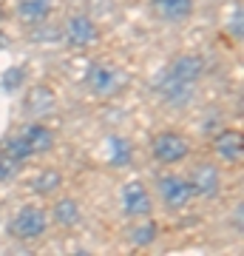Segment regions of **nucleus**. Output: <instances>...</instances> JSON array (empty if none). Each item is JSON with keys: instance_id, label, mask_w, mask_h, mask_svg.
<instances>
[{"instance_id": "obj_1", "label": "nucleus", "mask_w": 244, "mask_h": 256, "mask_svg": "<svg viewBox=\"0 0 244 256\" xmlns=\"http://www.w3.org/2000/svg\"><path fill=\"white\" fill-rule=\"evenodd\" d=\"M45 230H48V216L37 205H23L9 222V234L14 239H20V242H34V239L43 236Z\"/></svg>"}, {"instance_id": "obj_2", "label": "nucleus", "mask_w": 244, "mask_h": 256, "mask_svg": "<svg viewBox=\"0 0 244 256\" xmlns=\"http://www.w3.org/2000/svg\"><path fill=\"white\" fill-rule=\"evenodd\" d=\"M154 88L168 106H173V108H188L190 102L196 100V88H199V86H196V82L176 80V77H171V74L162 68L159 77L154 80Z\"/></svg>"}, {"instance_id": "obj_3", "label": "nucleus", "mask_w": 244, "mask_h": 256, "mask_svg": "<svg viewBox=\"0 0 244 256\" xmlns=\"http://www.w3.org/2000/svg\"><path fill=\"white\" fill-rule=\"evenodd\" d=\"M128 82V74L122 68H114V66H102V63H94L88 66L85 72V86L97 97H114V94Z\"/></svg>"}, {"instance_id": "obj_4", "label": "nucleus", "mask_w": 244, "mask_h": 256, "mask_svg": "<svg viewBox=\"0 0 244 256\" xmlns=\"http://www.w3.org/2000/svg\"><path fill=\"white\" fill-rule=\"evenodd\" d=\"M151 154H154L156 162L176 165L190 154V142H188L185 134H179V131H162V134H156V137L151 140Z\"/></svg>"}, {"instance_id": "obj_5", "label": "nucleus", "mask_w": 244, "mask_h": 256, "mask_svg": "<svg viewBox=\"0 0 244 256\" xmlns=\"http://www.w3.org/2000/svg\"><path fill=\"white\" fill-rule=\"evenodd\" d=\"M156 194L168 210H182L188 208L190 200H193V188L185 176H176V174H165L156 180Z\"/></svg>"}, {"instance_id": "obj_6", "label": "nucleus", "mask_w": 244, "mask_h": 256, "mask_svg": "<svg viewBox=\"0 0 244 256\" xmlns=\"http://www.w3.org/2000/svg\"><path fill=\"white\" fill-rule=\"evenodd\" d=\"M60 32H63V40L71 48H88L100 40V28L88 14H68Z\"/></svg>"}, {"instance_id": "obj_7", "label": "nucleus", "mask_w": 244, "mask_h": 256, "mask_svg": "<svg viewBox=\"0 0 244 256\" xmlns=\"http://www.w3.org/2000/svg\"><path fill=\"white\" fill-rule=\"evenodd\" d=\"M190 188H193V196H202V200H216L219 191H222V171H219L216 162H196L193 171L188 176Z\"/></svg>"}, {"instance_id": "obj_8", "label": "nucleus", "mask_w": 244, "mask_h": 256, "mask_svg": "<svg viewBox=\"0 0 244 256\" xmlns=\"http://www.w3.org/2000/svg\"><path fill=\"white\" fill-rule=\"evenodd\" d=\"M122 210H125L128 216H136V220L151 216V210H154V196L148 191V185L139 182V180H131V182L122 185Z\"/></svg>"}, {"instance_id": "obj_9", "label": "nucleus", "mask_w": 244, "mask_h": 256, "mask_svg": "<svg viewBox=\"0 0 244 256\" xmlns=\"http://www.w3.org/2000/svg\"><path fill=\"white\" fill-rule=\"evenodd\" d=\"M165 72L171 74V77H176V80L196 82V86H199V80L205 77V72H208V63H205V57H199V54H179L165 66Z\"/></svg>"}, {"instance_id": "obj_10", "label": "nucleus", "mask_w": 244, "mask_h": 256, "mask_svg": "<svg viewBox=\"0 0 244 256\" xmlns=\"http://www.w3.org/2000/svg\"><path fill=\"white\" fill-rule=\"evenodd\" d=\"M151 12L162 23H185L193 14V0H151Z\"/></svg>"}, {"instance_id": "obj_11", "label": "nucleus", "mask_w": 244, "mask_h": 256, "mask_svg": "<svg viewBox=\"0 0 244 256\" xmlns=\"http://www.w3.org/2000/svg\"><path fill=\"white\" fill-rule=\"evenodd\" d=\"M213 151L222 162L239 165L242 162V134L239 131H219L213 140Z\"/></svg>"}, {"instance_id": "obj_12", "label": "nucleus", "mask_w": 244, "mask_h": 256, "mask_svg": "<svg viewBox=\"0 0 244 256\" xmlns=\"http://www.w3.org/2000/svg\"><path fill=\"white\" fill-rule=\"evenodd\" d=\"M23 137L28 140L31 154H45V151L54 148V134H51L45 126H40V122H28V126L23 128Z\"/></svg>"}, {"instance_id": "obj_13", "label": "nucleus", "mask_w": 244, "mask_h": 256, "mask_svg": "<svg viewBox=\"0 0 244 256\" xmlns=\"http://www.w3.org/2000/svg\"><path fill=\"white\" fill-rule=\"evenodd\" d=\"M54 0H17V18L23 23H40L51 14Z\"/></svg>"}, {"instance_id": "obj_14", "label": "nucleus", "mask_w": 244, "mask_h": 256, "mask_svg": "<svg viewBox=\"0 0 244 256\" xmlns=\"http://www.w3.org/2000/svg\"><path fill=\"white\" fill-rule=\"evenodd\" d=\"M51 108H54V92L45 86H37L26 97V111L31 117H45V114H51Z\"/></svg>"}, {"instance_id": "obj_15", "label": "nucleus", "mask_w": 244, "mask_h": 256, "mask_svg": "<svg viewBox=\"0 0 244 256\" xmlns=\"http://www.w3.org/2000/svg\"><path fill=\"white\" fill-rule=\"evenodd\" d=\"M51 216H54L57 225H63V228H74V225H80L82 210H80V205H77L74 200H57L54 208H51Z\"/></svg>"}, {"instance_id": "obj_16", "label": "nucleus", "mask_w": 244, "mask_h": 256, "mask_svg": "<svg viewBox=\"0 0 244 256\" xmlns=\"http://www.w3.org/2000/svg\"><path fill=\"white\" fill-rule=\"evenodd\" d=\"M0 156L23 162V160H28L34 154H31V146H28V140L23 134H11V137H3V142H0Z\"/></svg>"}, {"instance_id": "obj_17", "label": "nucleus", "mask_w": 244, "mask_h": 256, "mask_svg": "<svg viewBox=\"0 0 244 256\" xmlns=\"http://www.w3.org/2000/svg\"><path fill=\"white\" fill-rule=\"evenodd\" d=\"M60 185H63V174L57 168H45V171H40L31 180V191L37 196H51L54 191H60Z\"/></svg>"}, {"instance_id": "obj_18", "label": "nucleus", "mask_w": 244, "mask_h": 256, "mask_svg": "<svg viewBox=\"0 0 244 256\" xmlns=\"http://www.w3.org/2000/svg\"><path fill=\"white\" fill-rule=\"evenodd\" d=\"M108 160L111 165H128L131 162V142L125 137H111L108 140Z\"/></svg>"}, {"instance_id": "obj_19", "label": "nucleus", "mask_w": 244, "mask_h": 256, "mask_svg": "<svg viewBox=\"0 0 244 256\" xmlns=\"http://www.w3.org/2000/svg\"><path fill=\"white\" fill-rule=\"evenodd\" d=\"M156 236H159L156 222H142V225L131 228V245H136V248H148Z\"/></svg>"}, {"instance_id": "obj_20", "label": "nucleus", "mask_w": 244, "mask_h": 256, "mask_svg": "<svg viewBox=\"0 0 244 256\" xmlns=\"http://www.w3.org/2000/svg\"><path fill=\"white\" fill-rule=\"evenodd\" d=\"M20 168H23V162L9 160V156H0V182H11L20 174Z\"/></svg>"}, {"instance_id": "obj_21", "label": "nucleus", "mask_w": 244, "mask_h": 256, "mask_svg": "<svg viewBox=\"0 0 244 256\" xmlns=\"http://www.w3.org/2000/svg\"><path fill=\"white\" fill-rule=\"evenodd\" d=\"M244 9L242 6H236V14L230 18V26H227V32L236 37V40H242V34H244Z\"/></svg>"}, {"instance_id": "obj_22", "label": "nucleus", "mask_w": 244, "mask_h": 256, "mask_svg": "<svg viewBox=\"0 0 244 256\" xmlns=\"http://www.w3.org/2000/svg\"><path fill=\"white\" fill-rule=\"evenodd\" d=\"M20 82H23V68L14 66V68H9V74L3 77V88H6V92H14V88H20Z\"/></svg>"}, {"instance_id": "obj_23", "label": "nucleus", "mask_w": 244, "mask_h": 256, "mask_svg": "<svg viewBox=\"0 0 244 256\" xmlns=\"http://www.w3.org/2000/svg\"><path fill=\"white\" fill-rule=\"evenodd\" d=\"M236 234H242V205H236Z\"/></svg>"}, {"instance_id": "obj_24", "label": "nucleus", "mask_w": 244, "mask_h": 256, "mask_svg": "<svg viewBox=\"0 0 244 256\" xmlns=\"http://www.w3.org/2000/svg\"><path fill=\"white\" fill-rule=\"evenodd\" d=\"M6 43H9V40H6V34H0V46L6 48Z\"/></svg>"}, {"instance_id": "obj_25", "label": "nucleus", "mask_w": 244, "mask_h": 256, "mask_svg": "<svg viewBox=\"0 0 244 256\" xmlns=\"http://www.w3.org/2000/svg\"><path fill=\"white\" fill-rule=\"evenodd\" d=\"M0 20H3V6H0Z\"/></svg>"}]
</instances>
